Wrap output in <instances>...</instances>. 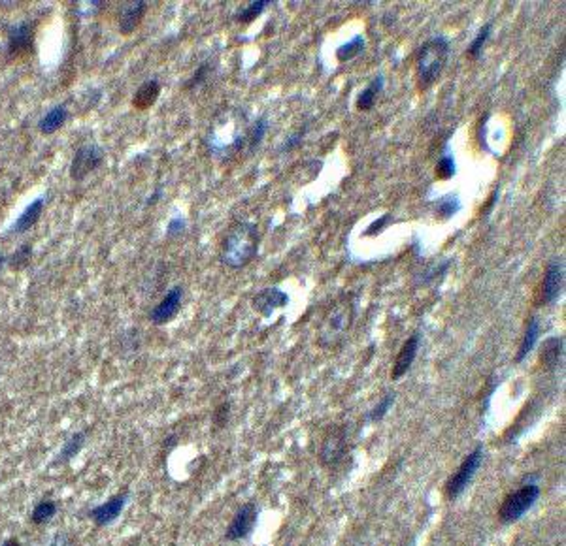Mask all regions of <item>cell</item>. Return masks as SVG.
<instances>
[{
  "instance_id": "27",
  "label": "cell",
  "mask_w": 566,
  "mask_h": 546,
  "mask_svg": "<svg viewBox=\"0 0 566 546\" xmlns=\"http://www.w3.org/2000/svg\"><path fill=\"white\" fill-rule=\"evenodd\" d=\"M395 399H397V394L395 392H387L383 398L378 401V405L374 407V409L368 413V416H366V421L368 422H380L383 421V416L387 415V411L391 409L393 403H395Z\"/></svg>"
},
{
  "instance_id": "20",
  "label": "cell",
  "mask_w": 566,
  "mask_h": 546,
  "mask_svg": "<svg viewBox=\"0 0 566 546\" xmlns=\"http://www.w3.org/2000/svg\"><path fill=\"white\" fill-rule=\"evenodd\" d=\"M383 85H385V79L383 76H376L372 79L370 85L366 87L365 91H360L359 98H357V110L359 111H370L376 104V98L380 96V93L383 91Z\"/></svg>"
},
{
  "instance_id": "5",
  "label": "cell",
  "mask_w": 566,
  "mask_h": 546,
  "mask_svg": "<svg viewBox=\"0 0 566 546\" xmlns=\"http://www.w3.org/2000/svg\"><path fill=\"white\" fill-rule=\"evenodd\" d=\"M482 462H483V447L482 445H477V447L474 448L463 462H460L457 471L448 478V483H445V498L451 499V501L459 498V495L466 490V486L472 483V478H474L476 471L480 469Z\"/></svg>"
},
{
  "instance_id": "1",
  "label": "cell",
  "mask_w": 566,
  "mask_h": 546,
  "mask_svg": "<svg viewBox=\"0 0 566 546\" xmlns=\"http://www.w3.org/2000/svg\"><path fill=\"white\" fill-rule=\"evenodd\" d=\"M259 252V226L255 222H238L228 232L223 243L221 262L228 268L240 269L248 266Z\"/></svg>"
},
{
  "instance_id": "21",
  "label": "cell",
  "mask_w": 566,
  "mask_h": 546,
  "mask_svg": "<svg viewBox=\"0 0 566 546\" xmlns=\"http://www.w3.org/2000/svg\"><path fill=\"white\" fill-rule=\"evenodd\" d=\"M42 211H44V198L34 200V202H32V204L29 205L27 210L23 211L21 215H19V219H17L16 226H14V230L19 232V234L31 230L32 226H34L38 222L40 215H42Z\"/></svg>"
},
{
  "instance_id": "2",
  "label": "cell",
  "mask_w": 566,
  "mask_h": 546,
  "mask_svg": "<svg viewBox=\"0 0 566 546\" xmlns=\"http://www.w3.org/2000/svg\"><path fill=\"white\" fill-rule=\"evenodd\" d=\"M450 58V40L444 36H434L419 48L418 51V81L419 89H429L430 85L444 72Z\"/></svg>"
},
{
  "instance_id": "4",
  "label": "cell",
  "mask_w": 566,
  "mask_h": 546,
  "mask_svg": "<svg viewBox=\"0 0 566 546\" xmlns=\"http://www.w3.org/2000/svg\"><path fill=\"white\" fill-rule=\"evenodd\" d=\"M538 498L540 488L536 484H525L515 492H510L498 507V520L502 524H513V522L521 520L525 512L535 507Z\"/></svg>"
},
{
  "instance_id": "37",
  "label": "cell",
  "mask_w": 566,
  "mask_h": 546,
  "mask_svg": "<svg viewBox=\"0 0 566 546\" xmlns=\"http://www.w3.org/2000/svg\"><path fill=\"white\" fill-rule=\"evenodd\" d=\"M300 138H302V132H298V134H295V136H291L289 140H287L283 145H281V151H291V149H295L300 143Z\"/></svg>"
},
{
  "instance_id": "32",
  "label": "cell",
  "mask_w": 566,
  "mask_h": 546,
  "mask_svg": "<svg viewBox=\"0 0 566 546\" xmlns=\"http://www.w3.org/2000/svg\"><path fill=\"white\" fill-rule=\"evenodd\" d=\"M208 72H210V64L208 63H204L201 66V68L196 70L195 72V76H193V78H191V81L189 83L186 85L187 89H195V87H198V85H202L204 83V81H206V76H208Z\"/></svg>"
},
{
  "instance_id": "17",
  "label": "cell",
  "mask_w": 566,
  "mask_h": 546,
  "mask_svg": "<svg viewBox=\"0 0 566 546\" xmlns=\"http://www.w3.org/2000/svg\"><path fill=\"white\" fill-rule=\"evenodd\" d=\"M148 10V2L143 0H138V2H131V4L123 10L121 14V21H119V31L123 34H133L134 29L140 25L142 21L143 14Z\"/></svg>"
},
{
  "instance_id": "6",
  "label": "cell",
  "mask_w": 566,
  "mask_h": 546,
  "mask_svg": "<svg viewBox=\"0 0 566 546\" xmlns=\"http://www.w3.org/2000/svg\"><path fill=\"white\" fill-rule=\"evenodd\" d=\"M348 447V433L342 426H334L325 433L321 447H319V462L323 468H334L342 462Z\"/></svg>"
},
{
  "instance_id": "25",
  "label": "cell",
  "mask_w": 566,
  "mask_h": 546,
  "mask_svg": "<svg viewBox=\"0 0 566 546\" xmlns=\"http://www.w3.org/2000/svg\"><path fill=\"white\" fill-rule=\"evenodd\" d=\"M460 207H463V204H460V200L457 195H445L436 202V213H438L444 221H448L451 217H455L460 211Z\"/></svg>"
},
{
  "instance_id": "12",
  "label": "cell",
  "mask_w": 566,
  "mask_h": 546,
  "mask_svg": "<svg viewBox=\"0 0 566 546\" xmlns=\"http://www.w3.org/2000/svg\"><path fill=\"white\" fill-rule=\"evenodd\" d=\"M418 351H419V334H412V336L404 341L403 349L398 351L397 360H395V366H393V371H391L393 381H398V378L404 377V375L410 371L413 360L418 356Z\"/></svg>"
},
{
  "instance_id": "11",
  "label": "cell",
  "mask_w": 566,
  "mask_h": 546,
  "mask_svg": "<svg viewBox=\"0 0 566 546\" xmlns=\"http://www.w3.org/2000/svg\"><path fill=\"white\" fill-rule=\"evenodd\" d=\"M181 298H183V289H181V287H174L172 290H168V294L164 296V298L161 299V304L151 311V315H149L151 322L161 326V324H166L168 321H172V319L178 315V311H180Z\"/></svg>"
},
{
  "instance_id": "9",
  "label": "cell",
  "mask_w": 566,
  "mask_h": 546,
  "mask_svg": "<svg viewBox=\"0 0 566 546\" xmlns=\"http://www.w3.org/2000/svg\"><path fill=\"white\" fill-rule=\"evenodd\" d=\"M102 160H104V151L98 145H93V143L91 145H84V148L76 151L74 160L70 164V175H72L74 181H81L93 170L98 168Z\"/></svg>"
},
{
  "instance_id": "15",
  "label": "cell",
  "mask_w": 566,
  "mask_h": 546,
  "mask_svg": "<svg viewBox=\"0 0 566 546\" xmlns=\"http://www.w3.org/2000/svg\"><path fill=\"white\" fill-rule=\"evenodd\" d=\"M85 441H87V433H85V431H76V433H72V436L64 441L63 448L59 450L57 458L51 462V468L66 465L69 462H72V460L80 454L81 448L85 447Z\"/></svg>"
},
{
  "instance_id": "26",
  "label": "cell",
  "mask_w": 566,
  "mask_h": 546,
  "mask_svg": "<svg viewBox=\"0 0 566 546\" xmlns=\"http://www.w3.org/2000/svg\"><path fill=\"white\" fill-rule=\"evenodd\" d=\"M270 4V0H255V2H251L249 6H246V8H242L240 11H236V16H234V19L238 23H243V25H248V23H251L253 19H257V17L265 11L266 6Z\"/></svg>"
},
{
  "instance_id": "22",
  "label": "cell",
  "mask_w": 566,
  "mask_h": 546,
  "mask_svg": "<svg viewBox=\"0 0 566 546\" xmlns=\"http://www.w3.org/2000/svg\"><path fill=\"white\" fill-rule=\"evenodd\" d=\"M66 119H69V110H66L64 105H57V108L49 110L48 113L42 117V121H40V132H42V134H54V132H57L59 128L66 123Z\"/></svg>"
},
{
  "instance_id": "13",
  "label": "cell",
  "mask_w": 566,
  "mask_h": 546,
  "mask_svg": "<svg viewBox=\"0 0 566 546\" xmlns=\"http://www.w3.org/2000/svg\"><path fill=\"white\" fill-rule=\"evenodd\" d=\"M32 46H34V29H32L29 23H21V25L17 26L16 31L10 34V40H8V53H10L11 57L21 58L32 51Z\"/></svg>"
},
{
  "instance_id": "3",
  "label": "cell",
  "mask_w": 566,
  "mask_h": 546,
  "mask_svg": "<svg viewBox=\"0 0 566 546\" xmlns=\"http://www.w3.org/2000/svg\"><path fill=\"white\" fill-rule=\"evenodd\" d=\"M355 319V305L351 302V296H344L328 309L325 315L321 328H319L318 343L319 347L334 349L338 347L345 334L350 331Z\"/></svg>"
},
{
  "instance_id": "34",
  "label": "cell",
  "mask_w": 566,
  "mask_h": 546,
  "mask_svg": "<svg viewBox=\"0 0 566 546\" xmlns=\"http://www.w3.org/2000/svg\"><path fill=\"white\" fill-rule=\"evenodd\" d=\"M46 546H72V539L64 531H55L54 535L49 537V541Z\"/></svg>"
},
{
  "instance_id": "19",
  "label": "cell",
  "mask_w": 566,
  "mask_h": 546,
  "mask_svg": "<svg viewBox=\"0 0 566 546\" xmlns=\"http://www.w3.org/2000/svg\"><path fill=\"white\" fill-rule=\"evenodd\" d=\"M538 336H540L538 319L530 316L529 322H527V330H525L523 339H521V345H519V351H517V354H515V362L521 364L525 358L529 356V352L535 349L536 341H538Z\"/></svg>"
},
{
  "instance_id": "31",
  "label": "cell",
  "mask_w": 566,
  "mask_h": 546,
  "mask_svg": "<svg viewBox=\"0 0 566 546\" xmlns=\"http://www.w3.org/2000/svg\"><path fill=\"white\" fill-rule=\"evenodd\" d=\"M31 254H32V249L31 245H23L19 251L14 254V258H11V268H23V266H27V262L31 260Z\"/></svg>"
},
{
  "instance_id": "18",
  "label": "cell",
  "mask_w": 566,
  "mask_h": 546,
  "mask_svg": "<svg viewBox=\"0 0 566 546\" xmlns=\"http://www.w3.org/2000/svg\"><path fill=\"white\" fill-rule=\"evenodd\" d=\"M161 93V85L157 79H149L146 83L136 91V95L133 96V105L136 110H148L157 102Z\"/></svg>"
},
{
  "instance_id": "36",
  "label": "cell",
  "mask_w": 566,
  "mask_h": 546,
  "mask_svg": "<svg viewBox=\"0 0 566 546\" xmlns=\"http://www.w3.org/2000/svg\"><path fill=\"white\" fill-rule=\"evenodd\" d=\"M183 228H186V221L178 217V219H174V221H170L168 234H170V236H174V234H180V232H183Z\"/></svg>"
},
{
  "instance_id": "39",
  "label": "cell",
  "mask_w": 566,
  "mask_h": 546,
  "mask_svg": "<svg viewBox=\"0 0 566 546\" xmlns=\"http://www.w3.org/2000/svg\"><path fill=\"white\" fill-rule=\"evenodd\" d=\"M4 260H6V258L2 257V254H0V268H2V264H4Z\"/></svg>"
},
{
  "instance_id": "29",
  "label": "cell",
  "mask_w": 566,
  "mask_h": 546,
  "mask_svg": "<svg viewBox=\"0 0 566 546\" xmlns=\"http://www.w3.org/2000/svg\"><path fill=\"white\" fill-rule=\"evenodd\" d=\"M489 34H491V23H485V25L480 29V32H477V36L474 38V42L470 43V48H468V57L472 58L480 57L483 46H485V42L489 40Z\"/></svg>"
},
{
  "instance_id": "28",
  "label": "cell",
  "mask_w": 566,
  "mask_h": 546,
  "mask_svg": "<svg viewBox=\"0 0 566 546\" xmlns=\"http://www.w3.org/2000/svg\"><path fill=\"white\" fill-rule=\"evenodd\" d=\"M266 130H268V121H266V117H261V119H257L253 130H251V134L248 136L249 153H253L255 149L259 148L261 142H263V138H265Z\"/></svg>"
},
{
  "instance_id": "7",
  "label": "cell",
  "mask_w": 566,
  "mask_h": 546,
  "mask_svg": "<svg viewBox=\"0 0 566 546\" xmlns=\"http://www.w3.org/2000/svg\"><path fill=\"white\" fill-rule=\"evenodd\" d=\"M565 289V262L562 258H555L547 264L544 273V283L540 292V302L544 305L555 304Z\"/></svg>"
},
{
  "instance_id": "35",
  "label": "cell",
  "mask_w": 566,
  "mask_h": 546,
  "mask_svg": "<svg viewBox=\"0 0 566 546\" xmlns=\"http://www.w3.org/2000/svg\"><path fill=\"white\" fill-rule=\"evenodd\" d=\"M228 409H231V405L228 403H223L217 407L216 415H213V422H216V426H219V428L225 426V422H227L228 418Z\"/></svg>"
},
{
  "instance_id": "14",
  "label": "cell",
  "mask_w": 566,
  "mask_h": 546,
  "mask_svg": "<svg viewBox=\"0 0 566 546\" xmlns=\"http://www.w3.org/2000/svg\"><path fill=\"white\" fill-rule=\"evenodd\" d=\"M289 304V296L280 289H265L253 298V309L259 311L263 316H270L272 311L285 307Z\"/></svg>"
},
{
  "instance_id": "16",
  "label": "cell",
  "mask_w": 566,
  "mask_h": 546,
  "mask_svg": "<svg viewBox=\"0 0 566 546\" xmlns=\"http://www.w3.org/2000/svg\"><path fill=\"white\" fill-rule=\"evenodd\" d=\"M562 349H565V339L561 336L550 337V339L544 341V347H542V352H540V362H542V366L547 371H553L559 366L562 358Z\"/></svg>"
},
{
  "instance_id": "23",
  "label": "cell",
  "mask_w": 566,
  "mask_h": 546,
  "mask_svg": "<svg viewBox=\"0 0 566 546\" xmlns=\"http://www.w3.org/2000/svg\"><path fill=\"white\" fill-rule=\"evenodd\" d=\"M365 38H363V34H357V36L351 40V42L348 43H342L338 49H336V58H338V63H350V61H353L355 57H359L360 53L365 51Z\"/></svg>"
},
{
  "instance_id": "33",
  "label": "cell",
  "mask_w": 566,
  "mask_h": 546,
  "mask_svg": "<svg viewBox=\"0 0 566 546\" xmlns=\"http://www.w3.org/2000/svg\"><path fill=\"white\" fill-rule=\"evenodd\" d=\"M389 222H391V215H381L380 219H376V221L372 222L370 226H368V228H366V236H376V234H380L381 230H383V228H385L387 225H389Z\"/></svg>"
},
{
  "instance_id": "10",
  "label": "cell",
  "mask_w": 566,
  "mask_h": 546,
  "mask_svg": "<svg viewBox=\"0 0 566 546\" xmlns=\"http://www.w3.org/2000/svg\"><path fill=\"white\" fill-rule=\"evenodd\" d=\"M128 503V492H119V494L111 495L110 499H106L104 503L96 505L89 510V518L95 522L98 527H106L111 525L113 522L121 516V512L125 510Z\"/></svg>"
},
{
  "instance_id": "30",
  "label": "cell",
  "mask_w": 566,
  "mask_h": 546,
  "mask_svg": "<svg viewBox=\"0 0 566 546\" xmlns=\"http://www.w3.org/2000/svg\"><path fill=\"white\" fill-rule=\"evenodd\" d=\"M455 174H457V164L455 160H453V157L445 155V157L440 158L438 164H436V177L451 179Z\"/></svg>"
},
{
  "instance_id": "8",
  "label": "cell",
  "mask_w": 566,
  "mask_h": 546,
  "mask_svg": "<svg viewBox=\"0 0 566 546\" xmlns=\"http://www.w3.org/2000/svg\"><path fill=\"white\" fill-rule=\"evenodd\" d=\"M257 516H259V509L255 503H246L242 505L236 515H234L233 522L228 524L227 531H225V539L231 542L242 541L248 539L253 531L255 524H257Z\"/></svg>"
},
{
  "instance_id": "24",
  "label": "cell",
  "mask_w": 566,
  "mask_h": 546,
  "mask_svg": "<svg viewBox=\"0 0 566 546\" xmlns=\"http://www.w3.org/2000/svg\"><path fill=\"white\" fill-rule=\"evenodd\" d=\"M57 515V503L55 501H51V499H44V501H40V503L32 509V515H31V520L32 524L36 525H44L48 524L54 516Z\"/></svg>"
},
{
  "instance_id": "38",
  "label": "cell",
  "mask_w": 566,
  "mask_h": 546,
  "mask_svg": "<svg viewBox=\"0 0 566 546\" xmlns=\"http://www.w3.org/2000/svg\"><path fill=\"white\" fill-rule=\"evenodd\" d=\"M2 546H21V542L17 541V539H14V537H10V539H6V541L2 542Z\"/></svg>"
}]
</instances>
